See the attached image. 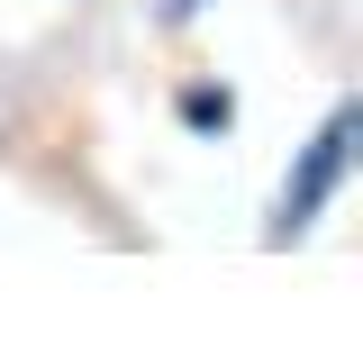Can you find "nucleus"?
I'll return each instance as SVG.
<instances>
[{
    "instance_id": "7ed1b4c3",
    "label": "nucleus",
    "mask_w": 363,
    "mask_h": 354,
    "mask_svg": "<svg viewBox=\"0 0 363 354\" xmlns=\"http://www.w3.org/2000/svg\"><path fill=\"white\" fill-rule=\"evenodd\" d=\"M209 9H218V0H155V28H164V37H182V28H200Z\"/></svg>"
},
{
    "instance_id": "f257e3e1",
    "label": "nucleus",
    "mask_w": 363,
    "mask_h": 354,
    "mask_svg": "<svg viewBox=\"0 0 363 354\" xmlns=\"http://www.w3.org/2000/svg\"><path fill=\"white\" fill-rule=\"evenodd\" d=\"M363 164V100H336L309 136H300V155H291V173L272 191V219H264V245H300L336 200H345V182Z\"/></svg>"
},
{
    "instance_id": "f03ea898",
    "label": "nucleus",
    "mask_w": 363,
    "mask_h": 354,
    "mask_svg": "<svg viewBox=\"0 0 363 354\" xmlns=\"http://www.w3.org/2000/svg\"><path fill=\"white\" fill-rule=\"evenodd\" d=\"M173 118H182V136L227 145V136H236V118H245V100H236V82H218V73H191V82L173 91Z\"/></svg>"
}]
</instances>
